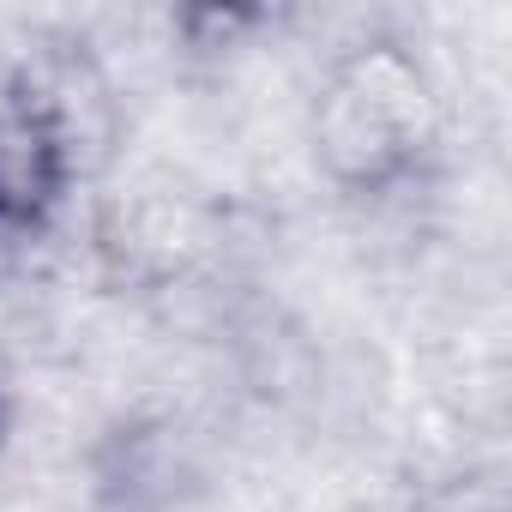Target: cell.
Here are the masks:
<instances>
[{
  "label": "cell",
  "mask_w": 512,
  "mask_h": 512,
  "mask_svg": "<svg viewBox=\"0 0 512 512\" xmlns=\"http://www.w3.org/2000/svg\"><path fill=\"white\" fill-rule=\"evenodd\" d=\"M61 181L67 157L55 115L31 97H13L0 109V229H37L61 199Z\"/></svg>",
  "instance_id": "cell-1"
}]
</instances>
